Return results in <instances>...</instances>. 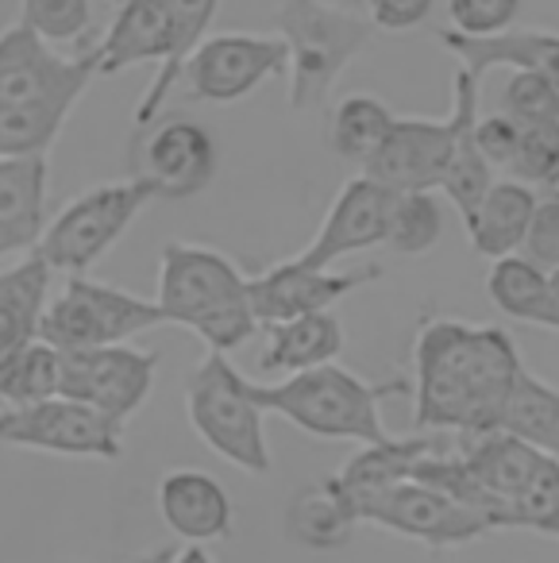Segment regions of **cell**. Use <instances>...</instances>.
<instances>
[{
    "label": "cell",
    "instance_id": "1",
    "mask_svg": "<svg viewBox=\"0 0 559 563\" xmlns=\"http://www.w3.org/2000/svg\"><path fill=\"white\" fill-rule=\"evenodd\" d=\"M525 371L502 329L428 321L413 347V424L420 432H494L509 386Z\"/></svg>",
    "mask_w": 559,
    "mask_h": 563
},
{
    "label": "cell",
    "instance_id": "2",
    "mask_svg": "<svg viewBox=\"0 0 559 563\" xmlns=\"http://www.w3.org/2000/svg\"><path fill=\"white\" fill-rule=\"evenodd\" d=\"M94 78V51L66 58L24 20L9 27L0 35V158L47 155Z\"/></svg>",
    "mask_w": 559,
    "mask_h": 563
},
{
    "label": "cell",
    "instance_id": "3",
    "mask_svg": "<svg viewBox=\"0 0 559 563\" xmlns=\"http://www.w3.org/2000/svg\"><path fill=\"white\" fill-rule=\"evenodd\" d=\"M155 306L166 324L189 329L212 352H235L259 332L248 274L205 243H166L158 255Z\"/></svg>",
    "mask_w": 559,
    "mask_h": 563
},
{
    "label": "cell",
    "instance_id": "4",
    "mask_svg": "<svg viewBox=\"0 0 559 563\" xmlns=\"http://www.w3.org/2000/svg\"><path fill=\"white\" fill-rule=\"evenodd\" d=\"M405 390L402 383H366L340 363L282 375L278 383H251V398L263 413H278L294 429L317 440H355L382 444L390 440L382 424V401Z\"/></svg>",
    "mask_w": 559,
    "mask_h": 563
},
{
    "label": "cell",
    "instance_id": "5",
    "mask_svg": "<svg viewBox=\"0 0 559 563\" xmlns=\"http://www.w3.org/2000/svg\"><path fill=\"white\" fill-rule=\"evenodd\" d=\"M186 413L194 432L232 467L248 475L271 471L263 406L251 398V378L232 367L228 352H205L186 378Z\"/></svg>",
    "mask_w": 559,
    "mask_h": 563
},
{
    "label": "cell",
    "instance_id": "6",
    "mask_svg": "<svg viewBox=\"0 0 559 563\" xmlns=\"http://www.w3.org/2000/svg\"><path fill=\"white\" fill-rule=\"evenodd\" d=\"M274 24H278V40L286 43L289 104L297 112L320 109L336 78L371 40L366 20L332 9L325 0H286Z\"/></svg>",
    "mask_w": 559,
    "mask_h": 563
},
{
    "label": "cell",
    "instance_id": "7",
    "mask_svg": "<svg viewBox=\"0 0 559 563\" xmlns=\"http://www.w3.org/2000/svg\"><path fill=\"white\" fill-rule=\"evenodd\" d=\"M158 324L166 321L155 298H140L112 282L89 278V274H70L63 294L51 298L43 309L40 340H47L58 352H89V347L128 344Z\"/></svg>",
    "mask_w": 559,
    "mask_h": 563
},
{
    "label": "cell",
    "instance_id": "8",
    "mask_svg": "<svg viewBox=\"0 0 559 563\" xmlns=\"http://www.w3.org/2000/svg\"><path fill=\"white\" fill-rule=\"evenodd\" d=\"M151 201L155 194L143 178L94 186L74 197L55 220H47V232L35 251L55 274H89Z\"/></svg>",
    "mask_w": 559,
    "mask_h": 563
},
{
    "label": "cell",
    "instance_id": "9",
    "mask_svg": "<svg viewBox=\"0 0 559 563\" xmlns=\"http://www.w3.org/2000/svg\"><path fill=\"white\" fill-rule=\"evenodd\" d=\"M479 112V78L459 66L456 70V101L443 120H420V117H397L382 147L363 163V174L374 181L409 194V189H440L443 174L456 155V140L463 120Z\"/></svg>",
    "mask_w": 559,
    "mask_h": 563
},
{
    "label": "cell",
    "instance_id": "10",
    "mask_svg": "<svg viewBox=\"0 0 559 563\" xmlns=\"http://www.w3.org/2000/svg\"><path fill=\"white\" fill-rule=\"evenodd\" d=\"M359 525H379L405 540H420L428 548H463L471 540L490 537V521L451 494L436 490L417 478H397L379 490L348 494Z\"/></svg>",
    "mask_w": 559,
    "mask_h": 563
},
{
    "label": "cell",
    "instance_id": "11",
    "mask_svg": "<svg viewBox=\"0 0 559 563\" xmlns=\"http://www.w3.org/2000/svg\"><path fill=\"white\" fill-rule=\"evenodd\" d=\"M0 444L70 460H120L124 424L78 398L55 394L20 409H0Z\"/></svg>",
    "mask_w": 559,
    "mask_h": 563
},
{
    "label": "cell",
    "instance_id": "12",
    "mask_svg": "<svg viewBox=\"0 0 559 563\" xmlns=\"http://www.w3.org/2000/svg\"><path fill=\"white\" fill-rule=\"evenodd\" d=\"M158 355L132 344L89 347V352H63L58 394L78 398L101 409L105 417L128 424L155 390Z\"/></svg>",
    "mask_w": 559,
    "mask_h": 563
},
{
    "label": "cell",
    "instance_id": "13",
    "mask_svg": "<svg viewBox=\"0 0 559 563\" xmlns=\"http://www.w3.org/2000/svg\"><path fill=\"white\" fill-rule=\"evenodd\" d=\"M286 70V43L266 35H217L189 55L182 81L189 101L232 104L255 93L266 78Z\"/></svg>",
    "mask_w": 559,
    "mask_h": 563
},
{
    "label": "cell",
    "instance_id": "14",
    "mask_svg": "<svg viewBox=\"0 0 559 563\" xmlns=\"http://www.w3.org/2000/svg\"><path fill=\"white\" fill-rule=\"evenodd\" d=\"M379 266H363V271H332V266H302L294 258H282L278 266L248 278L251 309H255L259 329H271V324L294 321L305 313H325L340 298H348L351 290L366 286V282L379 278Z\"/></svg>",
    "mask_w": 559,
    "mask_h": 563
},
{
    "label": "cell",
    "instance_id": "15",
    "mask_svg": "<svg viewBox=\"0 0 559 563\" xmlns=\"http://www.w3.org/2000/svg\"><path fill=\"white\" fill-rule=\"evenodd\" d=\"M397 189L374 181L371 174H359L348 186L336 194V201L328 205L325 220H320L313 243L294 255V263L302 266H332L340 258L355 255V251H371L386 243V224H390V209H394Z\"/></svg>",
    "mask_w": 559,
    "mask_h": 563
},
{
    "label": "cell",
    "instance_id": "16",
    "mask_svg": "<svg viewBox=\"0 0 559 563\" xmlns=\"http://www.w3.org/2000/svg\"><path fill=\"white\" fill-rule=\"evenodd\" d=\"M220 166V147L212 132L197 120H163L155 132L143 140L140 166L135 178L151 186V194L163 201H182V197H197Z\"/></svg>",
    "mask_w": 559,
    "mask_h": 563
},
{
    "label": "cell",
    "instance_id": "17",
    "mask_svg": "<svg viewBox=\"0 0 559 563\" xmlns=\"http://www.w3.org/2000/svg\"><path fill=\"white\" fill-rule=\"evenodd\" d=\"M158 514L182 544L232 537V498L224 483L201 467H174L158 478Z\"/></svg>",
    "mask_w": 559,
    "mask_h": 563
},
{
    "label": "cell",
    "instance_id": "18",
    "mask_svg": "<svg viewBox=\"0 0 559 563\" xmlns=\"http://www.w3.org/2000/svg\"><path fill=\"white\" fill-rule=\"evenodd\" d=\"M47 232V155L0 158V263L32 255Z\"/></svg>",
    "mask_w": 559,
    "mask_h": 563
},
{
    "label": "cell",
    "instance_id": "19",
    "mask_svg": "<svg viewBox=\"0 0 559 563\" xmlns=\"http://www.w3.org/2000/svg\"><path fill=\"white\" fill-rule=\"evenodd\" d=\"M171 55V0H124L105 40L94 47L97 78L140 63H166Z\"/></svg>",
    "mask_w": 559,
    "mask_h": 563
},
{
    "label": "cell",
    "instance_id": "20",
    "mask_svg": "<svg viewBox=\"0 0 559 563\" xmlns=\"http://www.w3.org/2000/svg\"><path fill=\"white\" fill-rule=\"evenodd\" d=\"M51 278L55 271L40 251L0 271V355L40 336L43 309L51 301Z\"/></svg>",
    "mask_w": 559,
    "mask_h": 563
},
{
    "label": "cell",
    "instance_id": "21",
    "mask_svg": "<svg viewBox=\"0 0 559 563\" xmlns=\"http://www.w3.org/2000/svg\"><path fill=\"white\" fill-rule=\"evenodd\" d=\"M348 344L343 324L332 309L325 313H305L294 321L271 324V344H266L259 367L271 375H297V371H313L336 363Z\"/></svg>",
    "mask_w": 559,
    "mask_h": 563
},
{
    "label": "cell",
    "instance_id": "22",
    "mask_svg": "<svg viewBox=\"0 0 559 563\" xmlns=\"http://www.w3.org/2000/svg\"><path fill=\"white\" fill-rule=\"evenodd\" d=\"M355 529H359L355 506L343 494V486L336 483V475L297 490L286 509V537L302 548H313V552L343 548Z\"/></svg>",
    "mask_w": 559,
    "mask_h": 563
},
{
    "label": "cell",
    "instance_id": "23",
    "mask_svg": "<svg viewBox=\"0 0 559 563\" xmlns=\"http://www.w3.org/2000/svg\"><path fill=\"white\" fill-rule=\"evenodd\" d=\"M533 212H536L533 186H525V181H517V178H505L486 189V197H482L479 209L471 212V220H463V228L479 255L502 258V255L520 251L528 224H533Z\"/></svg>",
    "mask_w": 559,
    "mask_h": 563
},
{
    "label": "cell",
    "instance_id": "24",
    "mask_svg": "<svg viewBox=\"0 0 559 563\" xmlns=\"http://www.w3.org/2000/svg\"><path fill=\"white\" fill-rule=\"evenodd\" d=\"M217 4L220 0H171V55L158 66L155 81H151L140 109H135V128H140V132L155 124L158 109L166 104L171 89L182 81V70H186L189 55L205 43V32H209L212 16H217Z\"/></svg>",
    "mask_w": 559,
    "mask_h": 563
},
{
    "label": "cell",
    "instance_id": "25",
    "mask_svg": "<svg viewBox=\"0 0 559 563\" xmlns=\"http://www.w3.org/2000/svg\"><path fill=\"white\" fill-rule=\"evenodd\" d=\"M497 429L559 460V390L536 378L533 371H520L517 383L509 386Z\"/></svg>",
    "mask_w": 559,
    "mask_h": 563
},
{
    "label": "cell",
    "instance_id": "26",
    "mask_svg": "<svg viewBox=\"0 0 559 563\" xmlns=\"http://www.w3.org/2000/svg\"><path fill=\"white\" fill-rule=\"evenodd\" d=\"M58 371H63V352L40 336L32 344L17 347V352L0 355V401H4V409L55 398Z\"/></svg>",
    "mask_w": 559,
    "mask_h": 563
},
{
    "label": "cell",
    "instance_id": "27",
    "mask_svg": "<svg viewBox=\"0 0 559 563\" xmlns=\"http://www.w3.org/2000/svg\"><path fill=\"white\" fill-rule=\"evenodd\" d=\"M432 448H440L432 437H409V440H382V444H363V452L351 455L343 463V471H336V483L343 486V494H363L390 486L397 478H409L413 463L420 455H428Z\"/></svg>",
    "mask_w": 559,
    "mask_h": 563
},
{
    "label": "cell",
    "instance_id": "28",
    "mask_svg": "<svg viewBox=\"0 0 559 563\" xmlns=\"http://www.w3.org/2000/svg\"><path fill=\"white\" fill-rule=\"evenodd\" d=\"M544 290H548V271L536 266L533 258H525L520 251L490 258L486 298L494 301L497 313H505L509 321L533 324L536 329L540 309H544Z\"/></svg>",
    "mask_w": 559,
    "mask_h": 563
},
{
    "label": "cell",
    "instance_id": "29",
    "mask_svg": "<svg viewBox=\"0 0 559 563\" xmlns=\"http://www.w3.org/2000/svg\"><path fill=\"white\" fill-rule=\"evenodd\" d=\"M394 120L397 117L379 97H366V93L343 97L340 109L332 112V124H328V147H332V155L363 166L382 147Z\"/></svg>",
    "mask_w": 559,
    "mask_h": 563
},
{
    "label": "cell",
    "instance_id": "30",
    "mask_svg": "<svg viewBox=\"0 0 559 563\" xmlns=\"http://www.w3.org/2000/svg\"><path fill=\"white\" fill-rule=\"evenodd\" d=\"M443 235V209L432 189H409L394 197L386 224V247L397 255H425Z\"/></svg>",
    "mask_w": 559,
    "mask_h": 563
},
{
    "label": "cell",
    "instance_id": "31",
    "mask_svg": "<svg viewBox=\"0 0 559 563\" xmlns=\"http://www.w3.org/2000/svg\"><path fill=\"white\" fill-rule=\"evenodd\" d=\"M474 120H479V112H471V117L463 120V128H459L456 155H451V166L440 181V194L456 205V212L463 220H471V212L479 209L486 189L494 186V166L486 163V155H482L479 143H474Z\"/></svg>",
    "mask_w": 559,
    "mask_h": 563
},
{
    "label": "cell",
    "instance_id": "32",
    "mask_svg": "<svg viewBox=\"0 0 559 563\" xmlns=\"http://www.w3.org/2000/svg\"><path fill=\"white\" fill-rule=\"evenodd\" d=\"M509 521L513 529H528V532H540V537L559 540V460L544 455L536 475L528 478L520 498L513 501Z\"/></svg>",
    "mask_w": 559,
    "mask_h": 563
},
{
    "label": "cell",
    "instance_id": "33",
    "mask_svg": "<svg viewBox=\"0 0 559 563\" xmlns=\"http://www.w3.org/2000/svg\"><path fill=\"white\" fill-rule=\"evenodd\" d=\"M517 181L525 186L551 189L559 181V120L548 124H525L520 128V143L513 163L505 166Z\"/></svg>",
    "mask_w": 559,
    "mask_h": 563
},
{
    "label": "cell",
    "instance_id": "34",
    "mask_svg": "<svg viewBox=\"0 0 559 563\" xmlns=\"http://www.w3.org/2000/svg\"><path fill=\"white\" fill-rule=\"evenodd\" d=\"M502 112L509 120H517L520 128L559 120L556 81L540 70H513V78L505 81V93H502Z\"/></svg>",
    "mask_w": 559,
    "mask_h": 563
},
{
    "label": "cell",
    "instance_id": "35",
    "mask_svg": "<svg viewBox=\"0 0 559 563\" xmlns=\"http://www.w3.org/2000/svg\"><path fill=\"white\" fill-rule=\"evenodd\" d=\"M24 24L47 43L81 40L89 27V0H24Z\"/></svg>",
    "mask_w": 559,
    "mask_h": 563
},
{
    "label": "cell",
    "instance_id": "36",
    "mask_svg": "<svg viewBox=\"0 0 559 563\" xmlns=\"http://www.w3.org/2000/svg\"><path fill=\"white\" fill-rule=\"evenodd\" d=\"M448 12L459 35H494L517 20L520 0H448Z\"/></svg>",
    "mask_w": 559,
    "mask_h": 563
},
{
    "label": "cell",
    "instance_id": "37",
    "mask_svg": "<svg viewBox=\"0 0 559 563\" xmlns=\"http://www.w3.org/2000/svg\"><path fill=\"white\" fill-rule=\"evenodd\" d=\"M520 255L533 258L544 271L559 266V197L536 201L533 224H528L525 243H520Z\"/></svg>",
    "mask_w": 559,
    "mask_h": 563
},
{
    "label": "cell",
    "instance_id": "38",
    "mask_svg": "<svg viewBox=\"0 0 559 563\" xmlns=\"http://www.w3.org/2000/svg\"><path fill=\"white\" fill-rule=\"evenodd\" d=\"M474 143H479V151L486 155L490 166H509L513 155H517V143H520V124L505 117V112L486 117V120H474Z\"/></svg>",
    "mask_w": 559,
    "mask_h": 563
},
{
    "label": "cell",
    "instance_id": "39",
    "mask_svg": "<svg viewBox=\"0 0 559 563\" xmlns=\"http://www.w3.org/2000/svg\"><path fill=\"white\" fill-rule=\"evenodd\" d=\"M371 4V24L382 32H409L425 24L436 0H366Z\"/></svg>",
    "mask_w": 559,
    "mask_h": 563
},
{
    "label": "cell",
    "instance_id": "40",
    "mask_svg": "<svg viewBox=\"0 0 559 563\" xmlns=\"http://www.w3.org/2000/svg\"><path fill=\"white\" fill-rule=\"evenodd\" d=\"M536 329L559 332V266H551L548 271V290H544V309H540Z\"/></svg>",
    "mask_w": 559,
    "mask_h": 563
},
{
    "label": "cell",
    "instance_id": "41",
    "mask_svg": "<svg viewBox=\"0 0 559 563\" xmlns=\"http://www.w3.org/2000/svg\"><path fill=\"white\" fill-rule=\"evenodd\" d=\"M182 563H217V560L205 552V544H182Z\"/></svg>",
    "mask_w": 559,
    "mask_h": 563
},
{
    "label": "cell",
    "instance_id": "42",
    "mask_svg": "<svg viewBox=\"0 0 559 563\" xmlns=\"http://www.w3.org/2000/svg\"><path fill=\"white\" fill-rule=\"evenodd\" d=\"M140 563H182V548H163V552L143 555Z\"/></svg>",
    "mask_w": 559,
    "mask_h": 563
},
{
    "label": "cell",
    "instance_id": "43",
    "mask_svg": "<svg viewBox=\"0 0 559 563\" xmlns=\"http://www.w3.org/2000/svg\"><path fill=\"white\" fill-rule=\"evenodd\" d=\"M551 197H559V181H556V186H551Z\"/></svg>",
    "mask_w": 559,
    "mask_h": 563
}]
</instances>
